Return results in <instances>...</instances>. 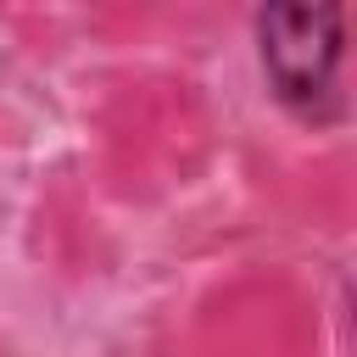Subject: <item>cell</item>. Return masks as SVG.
I'll list each match as a JSON object with an SVG mask.
<instances>
[{"label":"cell","mask_w":357,"mask_h":357,"mask_svg":"<svg viewBox=\"0 0 357 357\" xmlns=\"http://www.w3.org/2000/svg\"><path fill=\"white\" fill-rule=\"evenodd\" d=\"M257 56L273 100L301 123L340 117V56H346V6L279 0L257 11Z\"/></svg>","instance_id":"6da1fadb"}]
</instances>
